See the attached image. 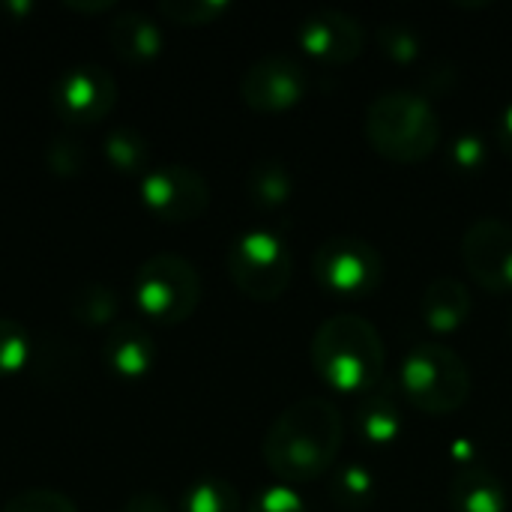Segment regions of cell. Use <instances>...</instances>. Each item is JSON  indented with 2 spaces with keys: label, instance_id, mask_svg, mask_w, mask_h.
I'll use <instances>...</instances> for the list:
<instances>
[{
  "label": "cell",
  "instance_id": "cell-14",
  "mask_svg": "<svg viewBox=\"0 0 512 512\" xmlns=\"http://www.w3.org/2000/svg\"><path fill=\"white\" fill-rule=\"evenodd\" d=\"M471 306L474 300L462 279L438 276L420 294V321L435 336H453L468 324Z\"/></svg>",
  "mask_w": 512,
  "mask_h": 512
},
{
  "label": "cell",
  "instance_id": "cell-18",
  "mask_svg": "<svg viewBox=\"0 0 512 512\" xmlns=\"http://www.w3.org/2000/svg\"><path fill=\"white\" fill-rule=\"evenodd\" d=\"M246 195L258 210H279L294 195V174L282 159H261L246 174Z\"/></svg>",
  "mask_w": 512,
  "mask_h": 512
},
{
  "label": "cell",
  "instance_id": "cell-26",
  "mask_svg": "<svg viewBox=\"0 0 512 512\" xmlns=\"http://www.w3.org/2000/svg\"><path fill=\"white\" fill-rule=\"evenodd\" d=\"M489 156H492V147L483 135L477 132H462L450 141L447 147V165L456 171V174H480L486 165H489Z\"/></svg>",
  "mask_w": 512,
  "mask_h": 512
},
{
  "label": "cell",
  "instance_id": "cell-5",
  "mask_svg": "<svg viewBox=\"0 0 512 512\" xmlns=\"http://www.w3.org/2000/svg\"><path fill=\"white\" fill-rule=\"evenodd\" d=\"M135 303L138 309L162 324V327H177L186 324L201 303L204 285H201V273L195 270V264L177 252H159L150 255L138 270H135Z\"/></svg>",
  "mask_w": 512,
  "mask_h": 512
},
{
  "label": "cell",
  "instance_id": "cell-27",
  "mask_svg": "<svg viewBox=\"0 0 512 512\" xmlns=\"http://www.w3.org/2000/svg\"><path fill=\"white\" fill-rule=\"evenodd\" d=\"M87 162V147L75 135H57L45 147V165L57 177H78Z\"/></svg>",
  "mask_w": 512,
  "mask_h": 512
},
{
  "label": "cell",
  "instance_id": "cell-23",
  "mask_svg": "<svg viewBox=\"0 0 512 512\" xmlns=\"http://www.w3.org/2000/svg\"><path fill=\"white\" fill-rule=\"evenodd\" d=\"M375 45H378V51L390 63H399V66H411L423 54V36L411 24H405V21H387V24H381L375 30Z\"/></svg>",
  "mask_w": 512,
  "mask_h": 512
},
{
  "label": "cell",
  "instance_id": "cell-11",
  "mask_svg": "<svg viewBox=\"0 0 512 512\" xmlns=\"http://www.w3.org/2000/svg\"><path fill=\"white\" fill-rule=\"evenodd\" d=\"M462 261L471 279L492 291L512 294V225L504 219H480L462 237Z\"/></svg>",
  "mask_w": 512,
  "mask_h": 512
},
{
  "label": "cell",
  "instance_id": "cell-10",
  "mask_svg": "<svg viewBox=\"0 0 512 512\" xmlns=\"http://www.w3.org/2000/svg\"><path fill=\"white\" fill-rule=\"evenodd\" d=\"M309 75L291 54H267L240 78V99L258 114H282L303 102Z\"/></svg>",
  "mask_w": 512,
  "mask_h": 512
},
{
  "label": "cell",
  "instance_id": "cell-13",
  "mask_svg": "<svg viewBox=\"0 0 512 512\" xmlns=\"http://www.w3.org/2000/svg\"><path fill=\"white\" fill-rule=\"evenodd\" d=\"M102 360L120 381H141L156 363V339L135 321H117L102 342Z\"/></svg>",
  "mask_w": 512,
  "mask_h": 512
},
{
  "label": "cell",
  "instance_id": "cell-24",
  "mask_svg": "<svg viewBox=\"0 0 512 512\" xmlns=\"http://www.w3.org/2000/svg\"><path fill=\"white\" fill-rule=\"evenodd\" d=\"M156 12L165 21L180 24V27H207V24H216L228 12V3L225 0H162Z\"/></svg>",
  "mask_w": 512,
  "mask_h": 512
},
{
  "label": "cell",
  "instance_id": "cell-9",
  "mask_svg": "<svg viewBox=\"0 0 512 512\" xmlns=\"http://www.w3.org/2000/svg\"><path fill=\"white\" fill-rule=\"evenodd\" d=\"M117 105V81L99 63H78L66 69L51 87V108L72 126L105 120Z\"/></svg>",
  "mask_w": 512,
  "mask_h": 512
},
{
  "label": "cell",
  "instance_id": "cell-30",
  "mask_svg": "<svg viewBox=\"0 0 512 512\" xmlns=\"http://www.w3.org/2000/svg\"><path fill=\"white\" fill-rule=\"evenodd\" d=\"M120 512H171L168 507V501L162 498V495H153V492H138V495H132Z\"/></svg>",
  "mask_w": 512,
  "mask_h": 512
},
{
  "label": "cell",
  "instance_id": "cell-8",
  "mask_svg": "<svg viewBox=\"0 0 512 512\" xmlns=\"http://www.w3.org/2000/svg\"><path fill=\"white\" fill-rule=\"evenodd\" d=\"M141 204L168 225H186L210 210V186L189 165H159L141 177Z\"/></svg>",
  "mask_w": 512,
  "mask_h": 512
},
{
  "label": "cell",
  "instance_id": "cell-6",
  "mask_svg": "<svg viewBox=\"0 0 512 512\" xmlns=\"http://www.w3.org/2000/svg\"><path fill=\"white\" fill-rule=\"evenodd\" d=\"M225 267L234 288L255 303H276L294 279L291 246L267 228L237 234L228 246Z\"/></svg>",
  "mask_w": 512,
  "mask_h": 512
},
{
  "label": "cell",
  "instance_id": "cell-1",
  "mask_svg": "<svg viewBox=\"0 0 512 512\" xmlns=\"http://www.w3.org/2000/svg\"><path fill=\"white\" fill-rule=\"evenodd\" d=\"M345 444L342 411L321 396L288 405L267 429L261 456L273 477L285 486L315 483L339 462Z\"/></svg>",
  "mask_w": 512,
  "mask_h": 512
},
{
  "label": "cell",
  "instance_id": "cell-19",
  "mask_svg": "<svg viewBox=\"0 0 512 512\" xmlns=\"http://www.w3.org/2000/svg\"><path fill=\"white\" fill-rule=\"evenodd\" d=\"M378 498V480L372 474V468L360 465V462H348L342 468L333 471L330 477V501L342 510L360 512L369 510Z\"/></svg>",
  "mask_w": 512,
  "mask_h": 512
},
{
  "label": "cell",
  "instance_id": "cell-31",
  "mask_svg": "<svg viewBox=\"0 0 512 512\" xmlns=\"http://www.w3.org/2000/svg\"><path fill=\"white\" fill-rule=\"evenodd\" d=\"M495 144L501 147V153L512 159V102L504 105V111L498 114V123H495Z\"/></svg>",
  "mask_w": 512,
  "mask_h": 512
},
{
  "label": "cell",
  "instance_id": "cell-2",
  "mask_svg": "<svg viewBox=\"0 0 512 512\" xmlns=\"http://www.w3.org/2000/svg\"><path fill=\"white\" fill-rule=\"evenodd\" d=\"M315 375L336 393L363 396L384 381L387 348L378 327L363 315H333L312 339Z\"/></svg>",
  "mask_w": 512,
  "mask_h": 512
},
{
  "label": "cell",
  "instance_id": "cell-17",
  "mask_svg": "<svg viewBox=\"0 0 512 512\" xmlns=\"http://www.w3.org/2000/svg\"><path fill=\"white\" fill-rule=\"evenodd\" d=\"M447 498L453 512H507L510 501L504 480L480 465L459 468L450 480Z\"/></svg>",
  "mask_w": 512,
  "mask_h": 512
},
{
  "label": "cell",
  "instance_id": "cell-29",
  "mask_svg": "<svg viewBox=\"0 0 512 512\" xmlns=\"http://www.w3.org/2000/svg\"><path fill=\"white\" fill-rule=\"evenodd\" d=\"M249 512H306V504H303V498H300L291 486L276 483V486L261 489V492L252 498Z\"/></svg>",
  "mask_w": 512,
  "mask_h": 512
},
{
  "label": "cell",
  "instance_id": "cell-16",
  "mask_svg": "<svg viewBox=\"0 0 512 512\" xmlns=\"http://www.w3.org/2000/svg\"><path fill=\"white\" fill-rule=\"evenodd\" d=\"M108 42L117 51V57L129 66H141L150 63L162 54L165 48V36L162 27L144 15V12H117L108 24Z\"/></svg>",
  "mask_w": 512,
  "mask_h": 512
},
{
  "label": "cell",
  "instance_id": "cell-7",
  "mask_svg": "<svg viewBox=\"0 0 512 512\" xmlns=\"http://www.w3.org/2000/svg\"><path fill=\"white\" fill-rule=\"evenodd\" d=\"M312 276L327 294L369 297L384 282V258L363 237H327L312 255Z\"/></svg>",
  "mask_w": 512,
  "mask_h": 512
},
{
  "label": "cell",
  "instance_id": "cell-25",
  "mask_svg": "<svg viewBox=\"0 0 512 512\" xmlns=\"http://www.w3.org/2000/svg\"><path fill=\"white\" fill-rule=\"evenodd\" d=\"M33 357L30 333L12 318H0V378L18 375Z\"/></svg>",
  "mask_w": 512,
  "mask_h": 512
},
{
  "label": "cell",
  "instance_id": "cell-4",
  "mask_svg": "<svg viewBox=\"0 0 512 512\" xmlns=\"http://www.w3.org/2000/svg\"><path fill=\"white\" fill-rule=\"evenodd\" d=\"M396 387L420 414L450 417L471 399V369L444 342H420L405 354Z\"/></svg>",
  "mask_w": 512,
  "mask_h": 512
},
{
  "label": "cell",
  "instance_id": "cell-28",
  "mask_svg": "<svg viewBox=\"0 0 512 512\" xmlns=\"http://www.w3.org/2000/svg\"><path fill=\"white\" fill-rule=\"evenodd\" d=\"M0 512H78L75 501L54 489H27L12 495Z\"/></svg>",
  "mask_w": 512,
  "mask_h": 512
},
{
  "label": "cell",
  "instance_id": "cell-12",
  "mask_svg": "<svg viewBox=\"0 0 512 512\" xmlns=\"http://www.w3.org/2000/svg\"><path fill=\"white\" fill-rule=\"evenodd\" d=\"M297 45L318 63H354L366 48L363 24L342 9H315L297 24Z\"/></svg>",
  "mask_w": 512,
  "mask_h": 512
},
{
  "label": "cell",
  "instance_id": "cell-3",
  "mask_svg": "<svg viewBox=\"0 0 512 512\" xmlns=\"http://www.w3.org/2000/svg\"><path fill=\"white\" fill-rule=\"evenodd\" d=\"M363 132L381 159L417 165L438 150L444 129L429 96L417 90H384L369 102Z\"/></svg>",
  "mask_w": 512,
  "mask_h": 512
},
{
  "label": "cell",
  "instance_id": "cell-21",
  "mask_svg": "<svg viewBox=\"0 0 512 512\" xmlns=\"http://www.w3.org/2000/svg\"><path fill=\"white\" fill-rule=\"evenodd\" d=\"M69 312L81 327H105V324H117V312H120V297L111 285L105 282H90L81 285L72 297H69Z\"/></svg>",
  "mask_w": 512,
  "mask_h": 512
},
{
  "label": "cell",
  "instance_id": "cell-32",
  "mask_svg": "<svg viewBox=\"0 0 512 512\" xmlns=\"http://www.w3.org/2000/svg\"><path fill=\"white\" fill-rule=\"evenodd\" d=\"M510 336H512V318H510Z\"/></svg>",
  "mask_w": 512,
  "mask_h": 512
},
{
  "label": "cell",
  "instance_id": "cell-20",
  "mask_svg": "<svg viewBox=\"0 0 512 512\" xmlns=\"http://www.w3.org/2000/svg\"><path fill=\"white\" fill-rule=\"evenodd\" d=\"M105 162L126 177H144L150 171V144L132 126H117L105 135Z\"/></svg>",
  "mask_w": 512,
  "mask_h": 512
},
{
  "label": "cell",
  "instance_id": "cell-15",
  "mask_svg": "<svg viewBox=\"0 0 512 512\" xmlns=\"http://www.w3.org/2000/svg\"><path fill=\"white\" fill-rule=\"evenodd\" d=\"M354 432L369 447H390L402 432V405L399 387L381 381L375 390L357 396L354 405Z\"/></svg>",
  "mask_w": 512,
  "mask_h": 512
},
{
  "label": "cell",
  "instance_id": "cell-22",
  "mask_svg": "<svg viewBox=\"0 0 512 512\" xmlns=\"http://www.w3.org/2000/svg\"><path fill=\"white\" fill-rule=\"evenodd\" d=\"M180 512H243V498L222 477H198L186 486Z\"/></svg>",
  "mask_w": 512,
  "mask_h": 512
}]
</instances>
